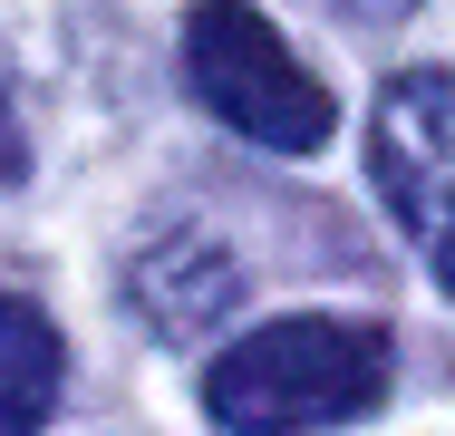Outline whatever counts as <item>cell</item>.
Returning a JSON list of instances; mask_svg holds the SVG:
<instances>
[{"label": "cell", "mask_w": 455, "mask_h": 436, "mask_svg": "<svg viewBox=\"0 0 455 436\" xmlns=\"http://www.w3.org/2000/svg\"><path fill=\"white\" fill-rule=\"evenodd\" d=\"M387 330L378 320H330V311H300V320H262L213 359L204 378V408L213 427L233 436H310V427H349L387 398Z\"/></svg>", "instance_id": "obj_1"}, {"label": "cell", "mask_w": 455, "mask_h": 436, "mask_svg": "<svg viewBox=\"0 0 455 436\" xmlns=\"http://www.w3.org/2000/svg\"><path fill=\"white\" fill-rule=\"evenodd\" d=\"M184 87L204 97V117H223L233 136H252L272 156L330 146V117H339L330 87L300 69V49L252 0H194L184 10Z\"/></svg>", "instance_id": "obj_2"}, {"label": "cell", "mask_w": 455, "mask_h": 436, "mask_svg": "<svg viewBox=\"0 0 455 436\" xmlns=\"http://www.w3.org/2000/svg\"><path fill=\"white\" fill-rule=\"evenodd\" d=\"M368 174L427 271L455 291V69H397L368 107Z\"/></svg>", "instance_id": "obj_3"}, {"label": "cell", "mask_w": 455, "mask_h": 436, "mask_svg": "<svg viewBox=\"0 0 455 436\" xmlns=\"http://www.w3.org/2000/svg\"><path fill=\"white\" fill-rule=\"evenodd\" d=\"M126 301H136V320H146L156 340H204V330L243 301V262L223 253L204 223H165V233H146L136 262H126Z\"/></svg>", "instance_id": "obj_4"}, {"label": "cell", "mask_w": 455, "mask_h": 436, "mask_svg": "<svg viewBox=\"0 0 455 436\" xmlns=\"http://www.w3.org/2000/svg\"><path fill=\"white\" fill-rule=\"evenodd\" d=\"M68 388V340L39 301H0V436H39Z\"/></svg>", "instance_id": "obj_5"}, {"label": "cell", "mask_w": 455, "mask_h": 436, "mask_svg": "<svg viewBox=\"0 0 455 436\" xmlns=\"http://www.w3.org/2000/svg\"><path fill=\"white\" fill-rule=\"evenodd\" d=\"M0 166H10V49H0Z\"/></svg>", "instance_id": "obj_6"}]
</instances>
